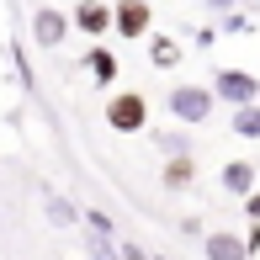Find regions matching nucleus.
<instances>
[{
    "instance_id": "nucleus-1",
    "label": "nucleus",
    "mask_w": 260,
    "mask_h": 260,
    "mask_svg": "<svg viewBox=\"0 0 260 260\" xmlns=\"http://www.w3.org/2000/svg\"><path fill=\"white\" fill-rule=\"evenodd\" d=\"M106 127L112 133H144L149 127V101L138 90H122V96L106 101Z\"/></svg>"
},
{
    "instance_id": "nucleus-2",
    "label": "nucleus",
    "mask_w": 260,
    "mask_h": 260,
    "mask_svg": "<svg viewBox=\"0 0 260 260\" xmlns=\"http://www.w3.org/2000/svg\"><path fill=\"white\" fill-rule=\"evenodd\" d=\"M212 101H218V96H212L207 85H175L170 96H165V106H170L175 122H207V117H212Z\"/></svg>"
},
{
    "instance_id": "nucleus-3",
    "label": "nucleus",
    "mask_w": 260,
    "mask_h": 260,
    "mask_svg": "<svg viewBox=\"0 0 260 260\" xmlns=\"http://www.w3.org/2000/svg\"><path fill=\"white\" fill-rule=\"evenodd\" d=\"M212 96L229 101L234 112H239V106H255V101H260V80L244 75V69H218V80H212Z\"/></svg>"
},
{
    "instance_id": "nucleus-4",
    "label": "nucleus",
    "mask_w": 260,
    "mask_h": 260,
    "mask_svg": "<svg viewBox=\"0 0 260 260\" xmlns=\"http://www.w3.org/2000/svg\"><path fill=\"white\" fill-rule=\"evenodd\" d=\"M149 21H154L149 0H117V11H112V27L122 38H149Z\"/></svg>"
},
{
    "instance_id": "nucleus-5",
    "label": "nucleus",
    "mask_w": 260,
    "mask_h": 260,
    "mask_svg": "<svg viewBox=\"0 0 260 260\" xmlns=\"http://www.w3.org/2000/svg\"><path fill=\"white\" fill-rule=\"evenodd\" d=\"M64 32H69V16H64V11L43 6L38 16H32V38H38V48H58V43H64Z\"/></svg>"
},
{
    "instance_id": "nucleus-6",
    "label": "nucleus",
    "mask_w": 260,
    "mask_h": 260,
    "mask_svg": "<svg viewBox=\"0 0 260 260\" xmlns=\"http://www.w3.org/2000/svg\"><path fill=\"white\" fill-rule=\"evenodd\" d=\"M202 250H207V260H250V244H244L239 234H229V229L207 234V239H202Z\"/></svg>"
},
{
    "instance_id": "nucleus-7",
    "label": "nucleus",
    "mask_w": 260,
    "mask_h": 260,
    "mask_svg": "<svg viewBox=\"0 0 260 260\" xmlns=\"http://www.w3.org/2000/svg\"><path fill=\"white\" fill-rule=\"evenodd\" d=\"M69 21H75V27L85 32V38H101V32L112 27V11H106L101 0H80V6H75V16H69Z\"/></svg>"
},
{
    "instance_id": "nucleus-8",
    "label": "nucleus",
    "mask_w": 260,
    "mask_h": 260,
    "mask_svg": "<svg viewBox=\"0 0 260 260\" xmlns=\"http://www.w3.org/2000/svg\"><path fill=\"white\" fill-rule=\"evenodd\" d=\"M255 181H260V175H255V165H250V159L223 165V175H218V186H223V191H234V197H250V191H255Z\"/></svg>"
},
{
    "instance_id": "nucleus-9",
    "label": "nucleus",
    "mask_w": 260,
    "mask_h": 260,
    "mask_svg": "<svg viewBox=\"0 0 260 260\" xmlns=\"http://www.w3.org/2000/svg\"><path fill=\"white\" fill-rule=\"evenodd\" d=\"M191 175H197L191 154H175L170 165H165V186H170V191H186V186H191Z\"/></svg>"
},
{
    "instance_id": "nucleus-10",
    "label": "nucleus",
    "mask_w": 260,
    "mask_h": 260,
    "mask_svg": "<svg viewBox=\"0 0 260 260\" xmlns=\"http://www.w3.org/2000/svg\"><path fill=\"white\" fill-rule=\"evenodd\" d=\"M90 80H96V85H112L117 80V53H106V48H90Z\"/></svg>"
},
{
    "instance_id": "nucleus-11",
    "label": "nucleus",
    "mask_w": 260,
    "mask_h": 260,
    "mask_svg": "<svg viewBox=\"0 0 260 260\" xmlns=\"http://www.w3.org/2000/svg\"><path fill=\"white\" fill-rule=\"evenodd\" d=\"M149 64H154V69H175V64H181V48H175L170 38H154V43H149Z\"/></svg>"
},
{
    "instance_id": "nucleus-12",
    "label": "nucleus",
    "mask_w": 260,
    "mask_h": 260,
    "mask_svg": "<svg viewBox=\"0 0 260 260\" xmlns=\"http://www.w3.org/2000/svg\"><path fill=\"white\" fill-rule=\"evenodd\" d=\"M234 133L239 138H260V106H239V112H234Z\"/></svg>"
},
{
    "instance_id": "nucleus-13",
    "label": "nucleus",
    "mask_w": 260,
    "mask_h": 260,
    "mask_svg": "<svg viewBox=\"0 0 260 260\" xmlns=\"http://www.w3.org/2000/svg\"><path fill=\"white\" fill-rule=\"evenodd\" d=\"M106 260H149V255L138 250V244H127V239H117V244H112V255H106Z\"/></svg>"
},
{
    "instance_id": "nucleus-14",
    "label": "nucleus",
    "mask_w": 260,
    "mask_h": 260,
    "mask_svg": "<svg viewBox=\"0 0 260 260\" xmlns=\"http://www.w3.org/2000/svg\"><path fill=\"white\" fill-rule=\"evenodd\" d=\"M244 207H250V218H260V191H250V197H244Z\"/></svg>"
},
{
    "instance_id": "nucleus-15",
    "label": "nucleus",
    "mask_w": 260,
    "mask_h": 260,
    "mask_svg": "<svg viewBox=\"0 0 260 260\" xmlns=\"http://www.w3.org/2000/svg\"><path fill=\"white\" fill-rule=\"evenodd\" d=\"M207 6H212V11H229V6H234V0H207Z\"/></svg>"
}]
</instances>
